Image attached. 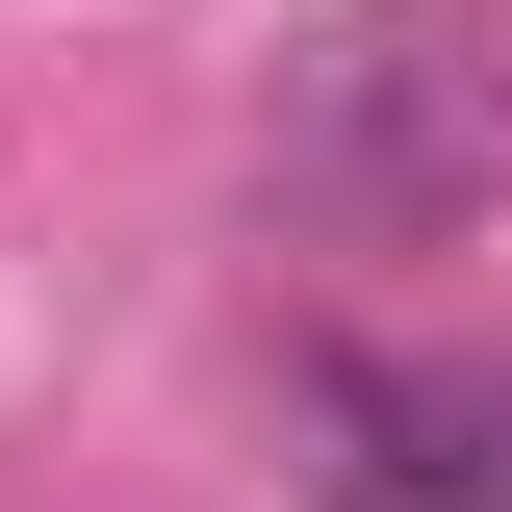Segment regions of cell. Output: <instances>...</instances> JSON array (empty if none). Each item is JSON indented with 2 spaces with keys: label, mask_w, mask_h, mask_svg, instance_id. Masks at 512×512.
Masks as SVG:
<instances>
[{
  "label": "cell",
  "mask_w": 512,
  "mask_h": 512,
  "mask_svg": "<svg viewBox=\"0 0 512 512\" xmlns=\"http://www.w3.org/2000/svg\"><path fill=\"white\" fill-rule=\"evenodd\" d=\"M282 180L308 205H359V231H410V205H487L512 180V26H333L308 52V103H282Z\"/></svg>",
  "instance_id": "cell-1"
},
{
  "label": "cell",
  "mask_w": 512,
  "mask_h": 512,
  "mask_svg": "<svg viewBox=\"0 0 512 512\" xmlns=\"http://www.w3.org/2000/svg\"><path fill=\"white\" fill-rule=\"evenodd\" d=\"M308 410L359 436L333 487H384V512H512V384H461V359H333Z\"/></svg>",
  "instance_id": "cell-2"
}]
</instances>
